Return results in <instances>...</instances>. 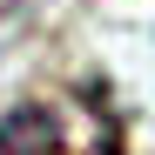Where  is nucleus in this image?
<instances>
[{
	"label": "nucleus",
	"instance_id": "obj_1",
	"mask_svg": "<svg viewBox=\"0 0 155 155\" xmlns=\"http://www.w3.org/2000/svg\"><path fill=\"white\" fill-rule=\"evenodd\" d=\"M0 155H61V115L47 101H20L0 115Z\"/></svg>",
	"mask_w": 155,
	"mask_h": 155
}]
</instances>
